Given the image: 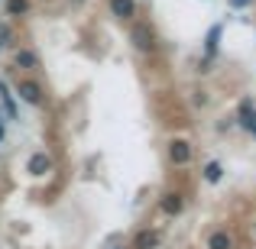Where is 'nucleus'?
<instances>
[{"instance_id": "nucleus-13", "label": "nucleus", "mask_w": 256, "mask_h": 249, "mask_svg": "<svg viewBox=\"0 0 256 249\" xmlns=\"http://www.w3.org/2000/svg\"><path fill=\"white\" fill-rule=\"evenodd\" d=\"M220 175H224V168H220V162H208L204 165V181H211V185H218Z\"/></svg>"}, {"instance_id": "nucleus-15", "label": "nucleus", "mask_w": 256, "mask_h": 249, "mask_svg": "<svg viewBox=\"0 0 256 249\" xmlns=\"http://www.w3.org/2000/svg\"><path fill=\"white\" fill-rule=\"evenodd\" d=\"M227 3H230L234 10H246V6H253V0H227Z\"/></svg>"}, {"instance_id": "nucleus-12", "label": "nucleus", "mask_w": 256, "mask_h": 249, "mask_svg": "<svg viewBox=\"0 0 256 249\" xmlns=\"http://www.w3.org/2000/svg\"><path fill=\"white\" fill-rule=\"evenodd\" d=\"M208 249H230V237H227L224 230L211 233V237H208Z\"/></svg>"}, {"instance_id": "nucleus-9", "label": "nucleus", "mask_w": 256, "mask_h": 249, "mask_svg": "<svg viewBox=\"0 0 256 249\" xmlns=\"http://www.w3.org/2000/svg\"><path fill=\"white\" fill-rule=\"evenodd\" d=\"M0 100H4V113L10 120H16V104H13V94H10V84L0 78Z\"/></svg>"}, {"instance_id": "nucleus-1", "label": "nucleus", "mask_w": 256, "mask_h": 249, "mask_svg": "<svg viewBox=\"0 0 256 249\" xmlns=\"http://www.w3.org/2000/svg\"><path fill=\"white\" fill-rule=\"evenodd\" d=\"M130 42H133V49H140V52H152L156 49V36H152V29L146 23H136L130 29Z\"/></svg>"}, {"instance_id": "nucleus-4", "label": "nucleus", "mask_w": 256, "mask_h": 249, "mask_svg": "<svg viewBox=\"0 0 256 249\" xmlns=\"http://www.w3.org/2000/svg\"><path fill=\"white\" fill-rule=\"evenodd\" d=\"M16 94L26 100V104L42 107V87H39L36 81H20V84H16Z\"/></svg>"}, {"instance_id": "nucleus-2", "label": "nucleus", "mask_w": 256, "mask_h": 249, "mask_svg": "<svg viewBox=\"0 0 256 249\" xmlns=\"http://www.w3.org/2000/svg\"><path fill=\"white\" fill-rule=\"evenodd\" d=\"M237 123H240V130L256 133V107H253L250 97L240 100V107H237Z\"/></svg>"}, {"instance_id": "nucleus-6", "label": "nucleus", "mask_w": 256, "mask_h": 249, "mask_svg": "<svg viewBox=\"0 0 256 249\" xmlns=\"http://www.w3.org/2000/svg\"><path fill=\"white\" fill-rule=\"evenodd\" d=\"M49 168H52V159L46 156V152H32V156H30V162H26V172H30V175H36V178H42V175L49 172Z\"/></svg>"}, {"instance_id": "nucleus-3", "label": "nucleus", "mask_w": 256, "mask_h": 249, "mask_svg": "<svg viewBox=\"0 0 256 249\" xmlns=\"http://www.w3.org/2000/svg\"><path fill=\"white\" fill-rule=\"evenodd\" d=\"M220 36H224V26H220V23H214L211 29H208V36H204V68H201V71H208V62H211V58L218 55Z\"/></svg>"}, {"instance_id": "nucleus-10", "label": "nucleus", "mask_w": 256, "mask_h": 249, "mask_svg": "<svg viewBox=\"0 0 256 249\" xmlns=\"http://www.w3.org/2000/svg\"><path fill=\"white\" fill-rule=\"evenodd\" d=\"M162 214H169V217H175V214H182V207H185V201H182V194H166L162 198Z\"/></svg>"}, {"instance_id": "nucleus-16", "label": "nucleus", "mask_w": 256, "mask_h": 249, "mask_svg": "<svg viewBox=\"0 0 256 249\" xmlns=\"http://www.w3.org/2000/svg\"><path fill=\"white\" fill-rule=\"evenodd\" d=\"M0 143H4V110H0Z\"/></svg>"}, {"instance_id": "nucleus-11", "label": "nucleus", "mask_w": 256, "mask_h": 249, "mask_svg": "<svg viewBox=\"0 0 256 249\" xmlns=\"http://www.w3.org/2000/svg\"><path fill=\"white\" fill-rule=\"evenodd\" d=\"M26 13H30V0H6V16L20 19V16H26Z\"/></svg>"}, {"instance_id": "nucleus-8", "label": "nucleus", "mask_w": 256, "mask_h": 249, "mask_svg": "<svg viewBox=\"0 0 256 249\" xmlns=\"http://www.w3.org/2000/svg\"><path fill=\"white\" fill-rule=\"evenodd\" d=\"M169 159H172L175 165H185L188 159H192V146H188L185 139H175V143L169 146Z\"/></svg>"}, {"instance_id": "nucleus-14", "label": "nucleus", "mask_w": 256, "mask_h": 249, "mask_svg": "<svg viewBox=\"0 0 256 249\" xmlns=\"http://www.w3.org/2000/svg\"><path fill=\"white\" fill-rule=\"evenodd\" d=\"M156 233H140V240H136V249H152L156 246Z\"/></svg>"}, {"instance_id": "nucleus-7", "label": "nucleus", "mask_w": 256, "mask_h": 249, "mask_svg": "<svg viewBox=\"0 0 256 249\" xmlns=\"http://www.w3.org/2000/svg\"><path fill=\"white\" fill-rule=\"evenodd\" d=\"M110 16L133 19V16H136V0H110Z\"/></svg>"}, {"instance_id": "nucleus-18", "label": "nucleus", "mask_w": 256, "mask_h": 249, "mask_svg": "<svg viewBox=\"0 0 256 249\" xmlns=\"http://www.w3.org/2000/svg\"><path fill=\"white\" fill-rule=\"evenodd\" d=\"M0 49H4V45H0Z\"/></svg>"}, {"instance_id": "nucleus-5", "label": "nucleus", "mask_w": 256, "mask_h": 249, "mask_svg": "<svg viewBox=\"0 0 256 249\" xmlns=\"http://www.w3.org/2000/svg\"><path fill=\"white\" fill-rule=\"evenodd\" d=\"M13 65L23 71H39V55L32 49H16L13 52Z\"/></svg>"}, {"instance_id": "nucleus-17", "label": "nucleus", "mask_w": 256, "mask_h": 249, "mask_svg": "<svg viewBox=\"0 0 256 249\" xmlns=\"http://www.w3.org/2000/svg\"><path fill=\"white\" fill-rule=\"evenodd\" d=\"M72 3H75V6H78V3H84V0H72Z\"/></svg>"}]
</instances>
